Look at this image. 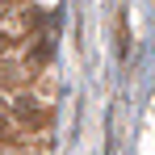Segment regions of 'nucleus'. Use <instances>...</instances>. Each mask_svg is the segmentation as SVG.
Returning a JSON list of instances; mask_svg holds the SVG:
<instances>
[{"label":"nucleus","instance_id":"1","mask_svg":"<svg viewBox=\"0 0 155 155\" xmlns=\"http://www.w3.org/2000/svg\"><path fill=\"white\" fill-rule=\"evenodd\" d=\"M4 126H8V117H4V109H0V130H4Z\"/></svg>","mask_w":155,"mask_h":155},{"label":"nucleus","instance_id":"2","mask_svg":"<svg viewBox=\"0 0 155 155\" xmlns=\"http://www.w3.org/2000/svg\"><path fill=\"white\" fill-rule=\"evenodd\" d=\"M4 8H8V0H0V13H4Z\"/></svg>","mask_w":155,"mask_h":155}]
</instances>
